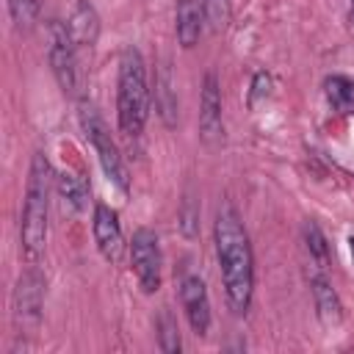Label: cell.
<instances>
[{
    "instance_id": "cell-15",
    "label": "cell",
    "mask_w": 354,
    "mask_h": 354,
    "mask_svg": "<svg viewBox=\"0 0 354 354\" xmlns=\"http://www.w3.org/2000/svg\"><path fill=\"white\" fill-rule=\"evenodd\" d=\"M301 241H304V252L310 257V268L315 271H326L329 268V243L321 232V227L315 221H304L301 224Z\"/></svg>"
},
{
    "instance_id": "cell-24",
    "label": "cell",
    "mask_w": 354,
    "mask_h": 354,
    "mask_svg": "<svg viewBox=\"0 0 354 354\" xmlns=\"http://www.w3.org/2000/svg\"><path fill=\"white\" fill-rule=\"evenodd\" d=\"M348 249H351V257H354V235L348 238Z\"/></svg>"
},
{
    "instance_id": "cell-4",
    "label": "cell",
    "mask_w": 354,
    "mask_h": 354,
    "mask_svg": "<svg viewBox=\"0 0 354 354\" xmlns=\"http://www.w3.org/2000/svg\"><path fill=\"white\" fill-rule=\"evenodd\" d=\"M77 119H80V127H83L86 138L91 141V147H94V152H97V158H100V166H102L105 177H108L122 194H127V191H130V177H127L124 160H122V155H119V147H116V141H113L111 133H108L105 119L100 116V111H97L88 100H80V105H77Z\"/></svg>"
},
{
    "instance_id": "cell-10",
    "label": "cell",
    "mask_w": 354,
    "mask_h": 354,
    "mask_svg": "<svg viewBox=\"0 0 354 354\" xmlns=\"http://www.w3.org/2000/svg\"><path fill=\"white\" fill-rule=\"evenodd\" d=\"M180 304L185 310V318L194 329V335L205 337L207 329H210V296H207V288H205V279L196 277V274H188L183 277L180 282Z\"/></svg>"
},
{
    "instance_id": "cell-20",
    "label": "cell",
    "mask_w": 354,
    "mask_h": 354,
    "mask_svg": "<svg viewBox=\"0 0 354 354\" xmlns=\"http://www.w3.org/2000/svg\"><path fill=\"white\" fill-rule=\"evenodd\" d=\"M205 17H207V25L213 33L224 30L230 25V17H232L230 0H205Z\"/></svg>"
},
{
    "instance_id": "cell-11",
    "label": "cell",
    "mask_w": 354,
    "mask_h": 354,
    "mask_svg": "<svg viewBox=\"0 0 354 354\" xmlns=\"http://www.w3.org/2000/svg\"><path fill=\"white\" fill-rule=\"evenodd\" d=\"M310 290H313L315 315H318L321 326L324 329H337L343 324V304H340V296H337L335 285L329 282L326 271L310 274Z\"/></svg>"
},
{
    "instance_id": "cell-3",
    "label": "cell",
    "mask_w": 354,
    "mask_h": 354,
    "mask_svg": "<svg viewBox=\"0 0 354 354\" xmlns=\"http://www.w3.org/2000/svg\"><path fill=\"white\" fill-rule=\"evenodd\" d=\"M149 116V88L144 58L136 47H124L119 55V77H116V122L119 130L130 138L144 133Z\"/></svg>"
},
{
    "instance_id": "cell-8",
    "label": "cell",
    "mask_w": 354,
    "mask_h": 354,
    "mask_svg": "<svg viewBox=\"0 0 354 354\" xmlns=\"http://www.w3.org/2000/svg\"><path fill=\"white\" fill-rule=\"evenodd\" d=\"M199 138L205 147L216 149L224 144V119H221V88L216 72H207L202 80L199 97Z\"/></svg>"
},
{
    "instance_id": "cell-5",
    "label": "cell",
    "mask_w": 354,
    "mask_h": 354,
    "mask_svg": "<svg viewBox=\"0 0 354 354\" xmlns=\"http://www.w3.org/2000/svg\"><path fill=\"white\" fill-rule=\"evenodd\" d=\"M41 307H44V274L39 271L36 263H28L11 293V321L19 335H33L39 329Z\"/></svg>"
},
{
    "instance_id": "cell-22",
    "label": "cell",
    "mask_w": 354,
    "mask_h": 354,
    "mask_svg": "<svg viewBox=\"0 0 354 354\" xmlns=\"http://www.w3.org/2000/svg\"><path fill=\"white\" fill-rule=\"evenodd\" d=\"M271 86H274V80H271L268 72H254V77H252V88H249V108H252V111H257L263 102H268V97H271Z\"/></svg>"
},
{
    "instance_id": "cell-18",
    "label": "cell",
    "mask_w": 354,
    "mask_h": 354,
    "mask_svg": "<svg viewBox=\"0 0 354 354\" xmlns=\"http://www.w3.org/2000/svg\"><path fill=\"white\" fill-rule=\"evenodd\" d=\"M158 346H160V351H166V354H177L180 351V329H177V321H174V315L169 313V310H160V315H158Z\"/></svg>"
},
{
    "instance_id": "cell-6",
    "label": "cell",
    "mask_w": 354,
    "mask_h": 354,
    "mask_svg": "<svg viewBox=\"0 0 354 354\" xmlns=\"http://www.w3.org/2000/svg\"><path fill=\"white\" fill-rule=\"evenodd\" d=\"M47 61L53 69L55 83L64 94L75 97L80 88V72H77V47L66 30V22L50 19L47 22Z\"/></svg>"
},
{
    "instance_id": "cell-13",
    "label": "cell",
    "mask_w": 354,
    "mask_h": 354,
    "mask_svg": "<svg viewBox=\"0 0 354 354\" xmlns=\"http://www.w3.org/2000/svg\"><path fill=\"white\" fill-rule=\"evenodd\" d=\"M66 30H69L77 50L80 47H94L97 39H100V14H97V8L88 0H77L72 14H69Z\"/></svg>"
},
{
    "instance_id": "cell-21",
    "label": "cell",
    "mask_w": 354,
    "mask_h": 354,
    "mask_svg": "<svg viewBox=\"0 0 354 354\" xmlns=\"http://www.w3.org/2000/svg\"><path fill=\"white\" fill-rule=\"evenodd\" d=\"M180 230L185 238H194L199 232V205L191 194H185V199L180 205Z\"/></svg>"
},
{
    "instance_id": "cell-16",
    "label": "cell",
    "mask_w": 354,
    "mask_h": 354,
    "mask_svg": "<svg viewBox=\"0 0 354 354\" xmlns=\"http://www.w3.org/2000/svg\"><path fill=\"white\" fill-rule=\"evenodd\" d=\"M324 97L326 102L346 116H354V80L346 75H329L324 80Z\"/></svg>"
},
{
    "instance_id": "cell-7",
    "label": "cell",
    "mask_w": 354,
    "mask_h": 354,
    "mask_svg": "<svg viewBox=\"0 0 354 354\" xmlns=\"http://www.w3.org/2000/svg\"><path fill=\"white\" fill-rule=\"evenodd\" d=\"M160 243L149 227H138L130 241V266L144 293H158L160 288Z\"/></svg>"
},
{
    "instance_id": "cell-14",
    "label": "cell",
    "mask_w": 354,
    "mask_h": 354,
    "mask_svg": "<svg viewBox=\"0 0 354 354\" xmlns=\"http://www.w3.org/2000/svg\"><path fill=\"white\" fill-rule=\"evenodd\" d=\"M155 111L166 127H177V88L169 61H163L155 75Z\"/></svg>"
},
{
    "instance_id": "cell-17",
    "label": "cell",
    "mask_w": 354,
    "mask_h": 354,
    "mask_svg": "<svg viewBox=\"0 0 354 354\" xmlns=\"http://www.w3.org/2000/svg\"><path fill=\"white\" fill-rule=\"evenodd\" d=\"M55 188H58V196L66 207L72 210H83L86 207V196H88V185L80 174L75 171H61L55 177Z\"/></svg>"
},
{
    "instance_id": "cell-12",
    "label": "cell",
    "mask_w": 354,
    "mask_h": 354,
    "mask_svg": "<svg viewBox=\"0 0 354 354\" xmlns=\"http://www.w3.org/2000/svg\"><path fill=\"white\" fill-rule=\"evenodd\" d=\"M177 41L183 50H191L199 44L202 36V25L207 22L205 17V0H177Z\"/></svg>"
},
{
    "instance_id": "cell-23",
    "label": "cell",
    "mask_w": 354,
    "mask_h": 354,
    "mask_svg": "<svg viewBox=\"0 0 354 354\" xmlns=\"http://www.w3.org/2000/svg\"><path fill=\"white\" fill-rule=\"evenodd\" d=\"M348 25H351V33H354V0H348Z\"/></svg>"
},
{
    "instance_id": "cell-2",
    "label": "cell",
    "mask_w": 354,
    "mask_h": 354,
    "mask_svg": "<svg viewBox=\"0 0 354 354\" xmlns=\"http://www.w3.org/2000/svg\"><path fill=\"white\" fill-rule=\"evenodd\" d=\"M50 188L53 169L44 152H33L25 185V205L19 216V254L25 263H39L47 246V218H50Z\"/></svg>"
},
{
    "instance_id": "cell-1",
    "label": "cell",
    "mask_w": 354,
    "mask_h": 354,
    "mask_svg": "<svg viewBox=\"0 0 354 354\" xmlns=\"http://www.w3.org/2000/svg\"><path fill=\"white\" fill-rule=\"evenodd\" d=\"M213 243L218 257V271L224 282L227 307L232 315H246L254 296V254L246 227L232 205H221L213 221Z\"/></svg>"
},
{
    "instance_id": "cell-19",
    "label": "cell",
    "mask_w": 354,
    "mask_h": 354,
    "mask_svg": "<svg viewBox=\"0 0 354 354\" xmlns=\"http://www.w3.org/2000/svg\"><path fill=\"white\" fill-rule=\"evenodd\" d=\"M8 6V17L14 22L17 30H30L36 17H39V0H6Z\"/></svg>"
},
{
    "instance_id": "cell-9",
    "label": "cell",
    "mask_w": 354,
    "mask_h": 354,
    "mask_svg": "<svg viewBox=\"0 0 354 354\" xmlns=\"http://www.w3.org/2000/svg\"><path fill=\"white\" fill-rule=\"evenodd\" d=\"M91 232H94V243L100 249V254L108 263H119L124 254V235H122V224L113 207L108 205H94V216H91Z\"/></svg>"
}]
</instances>
